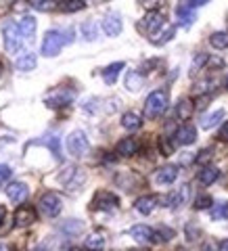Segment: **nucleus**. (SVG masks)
Instances as JSON below:
<instances>
[{
  "instance_id": "obj_1",
  "label": "nucleus",
  "mask_w": 228,
  "mask_h": 251,
  "mask_svg": "<svg viewBox=\"0 0 228 251\" xmlns=\"http://www.w3.org/2000/svg\"><path fill=\"white\" fill-rule=\"evenodd\" d=\"M72 40H74V29H67V31L52 29L46 34L44 42H42V54L44 57H57L63 46L69 44Z\"/></svg>"
},
{
  "instance_id": "obj_2",
  "label": "nucleus",
  "mask_w": 228,
  "mask_h": 251,
  "mask_svg": "<svg viewBox=\"0 0 228 251\" xmlns=\"http://www.w3.org/2000/svg\"><path fill=\"white\" fill-rule=\"evenodd\" d=\"M2 38H4V49L9 54H17L19 50H23L25 46V36L21 34L19 25L15 21H6L4 27H2Z\"/></svg>"
},
{
  "instance_id": "obj_3",
  "label": "nucleus",
  "mask_w": 228,
  "mask_h": 251,
  "mask_svg": "<svg viewBox=\"0 0 228 251\" xmlns=\"http://www.w3.org/2000/svg\"><path fill=\"white\" fill-rule=\"evenodd\" d=\"M166 109H168V92L166 90H155L147 97L145 117H149V120H157V117L163 115Z\"/></svg>"
},
{
  "instance_id": "obj_4",
  "label": "nucleus",
  "mask_w": 228,
  "mask_h": 251,
  "mask_svg": "<svg viewBox=\"0 0 228 251\" xmlns=\"http://www.w3.org/2000/svg\"><path fill=\"white\" fill-rule=\"evenodd\" d=\"M46 105L52 107V109H61V107H67L76 100V90L74 88H67V86H61V88H54L46 94Z\"/></svg>"
},
{
  "instance_id": "obj_5",
  "label": "nucleus",
  "mask_w": 228,
  "mask_h": 251,
  "mask_svg": "<svg viewBox=\"0 0 228 251\" xmlns=\"http://www.w3.org/2000/svg\"><path fill=\"white\" fill-rule=\"evenodd\" d=\"M65 145H67V151H69V155H72V157H84L86 153H88V149H90L88 138H86V134H84V132H80V130L72 132V134L67 136Z\"/></svg>"
},
{
  "instance_id": "obj_6",
  "label": "nucleus",
  "mask_w": 228,
  "mask_h": 251,
  "mask_svg": "<svg viewBox=\"0 0 228 251\" xmlns=\"http://www.w3.org/2000/svg\"><path fill=\"white\" fill-rule=\"evenodd\" d=\"M59 180H61V184L65 186V191H69V193H77V191L82 188L86 176H84V172H82L80 168H67V170L59 176Z\"/></svg>"
},
{
  "instance_id": "obj_7",
  "label": "nucleus",
  "mask_w": 228,
  "mask_h": 251,
  "mask_svg": "<svg viewBox=\"0 0 228 251\" xmlns=\"http://www.w3.org/2000/svg\"><path fill=\"white\" fill-rule=\"evenodd\" d=\"M61 197L57 193H44L40 203H38V207H40V214L46 216V218H54L61 211Z\"/></svg>"
},
{
  "instance_id": "obj_8",
  "label": "nucleus",
  "mask_w": 228,
  "mask_h": 251,
  "mask_svg": "<svg viewBox=\"0 0 228 251\" xmlns=\"http://www.w3.org/2000/svg\"><path fill=\"white\" fill-rule=\"evenodd\" d=\"M176 15H178V23L180 25H191L197 17V13H195V4L191 0H180L178 6H176Z\"/></svg>"
},
{
  "instance_id": "obj_9",
  "label": "nucleus",
  "mask_w": 228,
  "mask_h": 251,
  "mask_svg": "<svg viewBox=\"0 0 228 251\" xmlns=\"http://www.w3.org/2000/svg\"><path fill=\"white\" fill-rule=\"evenodd\" d=\"M163 23H166V19H163L159 13H155V11H149V15H147V17H145L143 21L138 23V29L151 36V34H155V31H157V29H159V27L163 25Z\"/></svg>"
},
{
  "instance_id": "obj_10",
  "label": "nucleus",
  "mask_w": 228,
  "mask_h": 251,
  "mask_svg": "<svg viewBox=\"0 0 228 251\" xmlns=\"http://www.w3.org/2000/svg\"><path fill=\"white\" fill-rule=\"evenodd\" d=\"M117 205H120V199H117L113 193L101 191V193H97V197H94V207H97V209L111 211V209H115Z\"/></svg>"
},
{
  "instance_id": "obj_11",
  "label": "nucleus",
  "mask_w": 228,
  "mask_h": 251,
  "mask_svg": "<svg viewBox=\"0 0 228 251\" xmlns=\"http://www.w3.org/2000/svg\"><path fill=\"white\" fill-rule=\"evenodd\" d=\"M188 195H191V188L184 184L182 188H180V191L170 193L168 197H163V199H166V201H163V205H166V207H172V209H178L180 205H184V203L188 201Z\"/></svg>"
},
{
  "instance_id": "obj_12",
  "label": "nucleus",
  "mask_w": 228,
  "mask_h": 251,
  "mask_svg": "<svg viewBox=\"0 0 228 251\" xmlns=\"http://www.w3.org/2000/svg\"><path fill=\"white\" fill-rule=\"evenodd\" d=\"M122 27H124V23H122V17L117 13H109L105 15V19H103V29H105V34L107 36H120L122 34Z\"/></svg>"
},
{
  "instance_id": "obj_13",
  "label": "nucleus",
  "mask_w": 228,
  "mask_h": 251,
  "mask_svg": "<svg viewBox=\"0 0 228 251\" xmlns=\"http://www.w3.org/2000/svg\"><path fill=\"white\" fill-rule=\"evenodd\" d=\"M176 178H178V168H176V166H163V168L157 170V174H155V184L168 186V184H174Z\"/></svg>"
},
{
  "instance_id": "obj_14",
  "label": "nucleus",
  "mask_w": 228,
  "mask_h": 251,
  "mask_svg": "<svg viewBox=\"0 0 228 251\" xmlns=\"http://www.w3.org/2000/svg\"><path fill=\"white\" fill-rule=\"evenodd\" d=\"M36 222V209L34 207H19L15 211V224L19 228H25V226Z\"/></svg>"
},
{
  "instance_id": "obj_15",
  "label": "nucleus",
  "mask_w": 228,
  "mask_h": 251,
  "mask_svg": "<svg viewBox=\"0 0 228 251\" xmlns=\"http://www.w3.org/2000/svg\"><path fill=\"white\" fill-rule=\"evenodd\" d=\"M6 197H9L13 203H23L27 199V186L23 182H11L6 186Z\"/></svg>"
},
{
  "instance_id": "obj_16",
  "label": "nucleus",
  "mask_w": 228,
  "mask_h": 251,
  "mask_svg": "<svg viewBox=\"0 0 228 251\" xmlns=\"http://www.w3.org/2000/svg\"><path fill=\"white\" fill-rule=\"evenodd\" d=\"M197 140V130L191 124H184L176 130V143L178 145H193Z\"/></svg>"
},
{
  "instance_id": "obj_17",
  "label": "nucleus",
  "mask_w": 228,
  "mask_h": 251,
  "mask_svg": "<svg viewBox=\"0 0 228 251\" xmlns=\"http://www.w3.org/2000/svg\"><path fill=\"white\" fill-rule=\"evenodd\" d=\"M130 234H132V239L138 241V243H151V241H157V237H155L157 232H155L153 228H149V226H145V224L134 226V228L130 230Z\"/></svg>"
},
{
  "instance_id": "obj_18",
  "label": "nucleus",
  "mask_w": 228,
  "mask_h": 251,
  "mask_svg": "<svg viewBox=\"0 0 228 251\" xmlns=\"http://www.w3.org/2000/svg\"><path fill=\"white\" fill-rule=\"evenodd\" d=\"M172 38H174V25H170V23H163V25L155 31V34L149 36V40L153 44H166L170 42Z\"/></svg>"
},
{
  "instance_id": "obj_19",
  "label": "nucleus",
  "mask_w": 228,
  "mask_h": 251,
  "mask_svg": "<svg viewBox=\"0 0 228 251\" xmlns=\"http://www.w3.org/2000/svg\"><path fill=\"white\" fill-rule=\"evenodd\" d=\"M17 25L21 29V34L25 36V40L29 42L31 38H34V34H36V19L29 17V15H23V17L17 21Z\"/></svg>"
},
{
  "instance_id": "obj_20",
  "label": "nucleus",
  "mask_w": 228,
  "mask_h": 251,
  "mask_svg": "<svg viewBox=\"0 0 228 251\" xmlns=\"http://www.w3.org/2000/svg\"><path fill=\"white\" fill-rule=\"evenodd\" d=\"M107 245V239L103 232H90L86 239V249L88 251H103Z\"/></svg>"
},
{
  "instance_id": "obj_21",
  "label": "nucleus",
  "mask_w": 228,
  "mask_h": 251,
  "mask_svg": "<svg viewBox=\"0 0 228 251\" xmlns=\"http://www.w3.org/2000/svg\"><path fill=\"white\" fill-rule=\"evenodd\" d=\"M126 88H128L130 92H138L140 88L145 86V75L140 72H130L128 75H126Z\"/></svg>"
},
{
  "instance_id": "obj_22",
  "label": "nucleus",
  "mask_w": 228,
  "mask_h": 251,
  "mask_svg": "<svg viewBox=\"0 0 228 251\" xmlns=\"http://www.w3.org/2000/svg\"><path fill=\"white\" fill-rule=\"evenodd\" d=\"M222 117H224V109H216V111L203 115L199 124H201L203 130H209V128H214V126H218L220 122H222Z\"/></svg>"
},
{
  "instance_id": "obj_23",
  "label": "nucleus",
  "mask_w": 228,
  "mask_h": 251,
  "mask_svg": "<svg viewBox=\"0 0 228 251\" xmlns=\"http://www.w3.org/2000/svg\"><path fill=\"white\" fill-rule=\"evenodd\" d=\"M220 178V170L214 168V166H205L201 172H199V182L203 186H209V184H214L216 180Z\"/></svg>"
},
{
  "instance_id": "obj_24",
  "label": "nucleus",
  "mask_w": 228,
  "mask_h": 251,
  "mask_svg": "<svg viewBox=\"0 0 228 251\" xmlns=\"http://www.w3.org/2000/svg\"><path fill=\"white\" fill-rule=\"evenodd\" d=\"M155 207H157V197H151V195H147V197H140L134 203V209L140 211V214H145V216L151 214Z\"/></svg>"
},
{
  "instance_id": "obj_25",
  "label": "nucleus",
  "mask_w": 228,
  "mask_h": 251,
  "mask_svg": "<svg viewBox=\"0 0 228 251\" xmlns=\"http://www.w3.org/2000/svg\"><path fill=\"white\" fill-rule=\"evenodd\" d=\"M34 145H46L54 153L57 159H63V155H61V143H59V138L54 136V134H49V136H44V138H38Z\"/></svg>"
},
{
  "instance_id": "obj_26",
  "label": "nucleus",
  "mask_w": 228,
  "mask_h": 251,
  "mask_svg": "<svg viewBox=\"0 0 228 251\" xmlns=\"http://www.w3.org/2000/svg\"><path fill=\"white\" fill-rule=\"evenodd\" d=\"M136 151H138V143L134 138H124L117 145V155H122V157H132Z\"/></svg>"
},
{
  "instance_id": "obj_27",
  "label": "nucleus",
  "mask_w": 228,
  "mask_h": 251,
  "mask_svg": "<svg viewBox=\"0 0 228 251\" xmlns=\"http://www.w3.org/2000/svg\"><path fill=\"white\" fill-rule=\"evenodd\" d=\"M193 111H195V105H193L191 99H182L176 105V117L178 120H188V117L193 115Z\"/></svg>"
},
{
  "instance_id": "obj_28",
  "label": "nucleus",
  "mask_w": 228,
  "mask_h": 251,
  "mask_svg": "<svg viewBox=\"0 0 228 251\" xmlns=\"http://www.w3.org/2000/svg\"><path fill=\"white\" fill-rule=\"evenodd\" d=\"M124 67H126V65H124L122 61H120V63H111V65H109L105 72H103V80H105V84H109V86L115 84L117 75H120V72H122Z\"/></svg>"
},
{
  "instance_id": "obj_29",
  "label": "nucleus",
  "mask_w": 228,
  "mask_h": 251,
  "mask_svg": "<svg viewBox=\"0 0 228 251\" xmlns=\"http://www.w3.org/2000/svg\"><path fill=\"white\" fill-rule=\"evenodd\" d=\"M15 67L19 69V72H31V69L36 67V57L31 52H25V54H21V57L15 61Z\"/></svg>"
},
{
  "instance_id": "obj_30",
  "label": "nucleus",
  "mask_w": 228,
  "mask_h": 251,
  "mask_svg": "<svg viewBox=\"0 0 228 251\" xmlns=\"http://www.w3.org/2000/svg\"><path fill=\"white\" fill-rule=\"evenodd\" d=\"M140 124H143V120H140V115L134 111H128V113L122 115V126L126 130H138Z\"/></svg>"
},
{
  "instance_id": "obj_31",
  "label": "nucleus",
  "mask_w": 228,
  "mask_h": 251,
  "mask_svg": "<svg viewBox=\"0 0 228 251\" xmlns=\"http://www.w3.org/2000/svg\"><path fill=\"white\" fill-rule=\"evenodd\" d=\"M209 44L214 46V49H218V50L226 49L228 46V31H216V34H211Z\"/></svg>"
},
{
  "instance_id": "obj_32",
  "label": "nucleus",
  "mask_w": 228,
  "mask_h": 251,
  "mask_svg": "<svg viewBox=\"0 0 228 251\" xmlns=\"http://www.w3.org/2000/svg\"><path fill=\"white\" fill-rule=\"evenodd\" d=\"M29 4L34 6L36 11H42V13H49L52 9L59 6V0H29Z\"/></svg>"
},
{
  "instance_id": "obj_33",
  "label": "nucleus",
  "mask_w": 228,
  "mask_h": 251,
  "mask_svg": "<svg viewBox=\"0 0 228 251\" xmlns=\"http://www.w3.org/2000/svg\"><path fill=\"white\" fill-rule=\"evenodd\" d=\"M211 218L214 220H228V201H220L211 207Z\"/></svg>"
},
{
  "instance_id": "obj_34",
  "label": "nucleus",
  "mask_w": 228,
  "mask_h": 251,
  "mask_svg": "<svg viewBox=\"0 0 228 251\" xmlns=\"http://www.w3.org/2000/svg\"><path fill=\"white\" fill-rule=\"evenodd\" d=\"M82 31H84V40H97V34H99V25L94 21H86L82 23Z\"/></svg>"
},
{
  "instance_id": "obj_35",
  "label": "nucleus",
  "mask_w": 228,
  "mask_h": 251,
  "mask_svg": "<svg viewBox=\"0 0 228 251\" xmlns=\"http://www.w3.org/2000/svg\"><path fill=\"white\" fill-rule=\"evenodd\" d=\"M61 6H63V11H65V13H77V11L84 9L86 2H84V0H63Z\"/></svg>"
},
{
  "instance_id": "obj_36",
  "label": "nucleus",
  "mask_w": 228,
  "mask_h": 251,
  "mask_svg": "<svg viewBox=\"0 0 228 251\" xmlns=\"http://www.w3.org/2000/svg\"><path fill=\"white\" fill-rule=\"evenodd\" d=\"M82 230V222H65L61 226V232L65 237H77V232Z\"/></svg>"
},
{
  "instance_id": "obj_37",
  "label": "nucleus",
  "mask_w": 228,
  "mask_h": 251,
  "mask_svg": "<svg viewBox=\"0 0 228 251\" xmlns=\"http://www.w3.org/2000/svg\"><path fill=\"white\" fill-rule=\"evenodd\" d=\"M207 54H197V57H195V61H193V67H191V74L195 75V74H197L199 72V69H201V65H205V63H207Z\"/></svg>"
},
{
  "instance_id": "obj_38",
  "label": "nucleus",
  "mask_w": 228,
  "mask_h": 251,
  "mask_svg": "<svg viewBox=\"0 0 228 251\" xmlns=\"http://www.w3.org/2000/svg\"><path fill=\"white\" fill-rule=\"evenodd\" d=\"M163 4V0H140V6L147 11H157Z\"/></svg>"
},
{
  "instance_id": "obj_39",
  "label": "nucleus",
  "mask_w": 228,
  "mask_h": 251,
  "mask_svg": "<svg viewBox=\"0 0 228 251\" xmlns=\"http://www.w3.org/2000/svg\"><path fill=\"white\" fill-rule=\"evenodd\" d=\"M209 205H211V197H205V195L195 201V209H207Z\"/></svg>"
},
{
  "instance_id": "obj_40",
  "label": "nucleus",
  "mask_w": 228,
  "mask_h": 251,
  "mask_svg": "<svg viewBox=\"0 0 228 251\" xmlns=\"http://www.w3.org/2000/svg\"><path fill=\"white\" fill-rule=\"evenodd\" d=\"M9 178H11V168L4 166V163H0V184H4Z\"/></svg>"
},
{
  "instance_id": "obj_41",
  "label": "nucleus",
  "mask_w": 228,
  "mask_h": 251,
  "mask_svg": "<svg viewBox=\"0 0 228 251\" xmlns=\"http://www.w3.org/2000/svg\"><path fill=\"white\" fill-rule=\"evenodd\" d=\"M157 232L161 234V241H170V239H174V230L172 228H166V226H161V228H157Z\"/></svg>"
},
{
  "instance_id": "obj_42",
  "label": "nucleus",
  "mask_w": 228,
  "mask_h": 251,
  "mask_svg": "<svg viewBox=\"0 0 228 251\" xmlns=\"http://www.w3.org/2000/svg\"><path fill=\"white\" fill-rule=\"evenodd\" d=\"M161 151H163V155H170L174 151V147H172V143H168V138H161Z\"/></svg>"
},
{
  "instance_id": "obj_43",
  "label": "nucleus",
  "mask_w": 228,
  "mask_h": 251,
  "mask_svg": "<svg viewBox=\"0 0 228 251\" xmlns=\"http://www.w3.org/2000/svg\"><path fill=\"white\" fill-rule=\"evenodd\" d=\"M207 65H211V69H222L224 61L222 59H207Z\"/></svg>"
},
{
  "instance_id": "obj_44",
  "label": "nucleus",
  "mask_w": 228,
  "mask_h": 251,
  "mask_svg": "<svg viewBox=\"0 0 228 251\" xmlns=\"http://www.w3.org/2000/svg\"><path fill=\"white\" fill-rule=\"evenodd\" d=\"M218 138H220V140H224V143H228V122L222 126V128H220V134H218Z\"/></svg>"
},
{
  "instance_id": "obj_45",
  "label": "nucleus",
  "mask_w": 228,
  "mask_h": 251,
  "mask_svg": "<svg viewBox=\"0 0 228 251\" xmlns=\"http://www.w3.org/2000/svg\"><path fill=\"white\" fill-rule=\"evenodd\" d=\"M209 157H211V151H209V149H205V151H201V153H199L197 161H199V163H205V161H209Z\"/></svg>"
},
{
  "instance_id": "obj_46",
  "label": "nucleus",
  "mask_w": 228,
  "mask_h": 251,
  "mask_svg": "<svg viewBox=\"0 0 228 251\" xmlns=\"http://www.w3.org/2000/svg\"><path fill=\"white\" fill-rule=\"evenodd\" d=\"M220 251H228V239L220 243Z\"/></svg>"
},
{
  "instance_id": "obj_47",
  "label": "nucleus",
  "mask_w": 228,
  "mask_h": 251,
  "mask_svg": "<svg viewBox=\"0 0 228 251\" xmlns=\"http://www.w3.org/2000/svg\"><path fill=\"white\" fill-rule=\"evenodd\" d=\"M191 2H193L195 6H201V4H205V2H209V0H191Z\"/></svg>"
},
{
  "instance_id": "obj_48",
  "label": "nucleus",
  "mask_w": 228,
  "mask_h": 251,
  "mask_svg": "<svg viewBox=\"0 0 228 251\" xmlns=\"http://www.w3.org/2000/svg\"><path fill=\"white\" fill-rule=\"evenodd\" d=\"M4 214H6L4 207H0V224H2V220H4Z\"/></svg>"
},
{
  "instance_id": "obj_49",
  "label": "nucleus",
  "mask_w": 228,
  "mask_h": 251,
  "mask_svg": "<svg viewBox=\"0 0 228 251\" xmlns=\"http://www.w3.org/2000/svg\"><path fill=\"white\" fill-rule=\"evenodd\" d=\"M0 251H11V247H9V245H2V243H0Z\"/></svg>"
},
{
  "instance_id": "obj_50",
  "label": "nucleus",
  "mask_w": 228,
  "mask_h": 251,
  "mask_svg": "<svg viewBox=\"0 0 228 251\" xmlns=\"http://www.w3.org/2000/svg\"><path fill=\"white\" fill-rule=\"evenodd\" d=\"M34 251H44V245H38V247H36Z\"/></svg>"
},
{
  "instance_id": "obj_51",
  "label": "nucleus",
  "mask_w": 228,
  "mask_h": 251,
  "mask_svg": "<svg viewBox=\"0 0 228 251\" xmlns=\"http://www.w3.org/2000/svg\"><path fill=\"white\" fill-rule=\"evenodd\" d=\"M65 251H82V249H77V247H69V249H65Z\"/></svg>"
},
{
  "instance_id": "obj_52",
  "label": "nucleus",
  "mask_w": 228,
  "mask_h": 251,
  "mask_svg": "<svg viewBox=\"0 0 228 251\" xmlns=\"http://www.w3.org/2000/svg\"><path fill=\"white\" fill-rule=\"evenodd\" d=\"M134 251H149V249H134Z\"/></svg>"
},
{
  "instance_id": "obj_53",
  "label": "nucleus",
  "mask_w": 228,
  "mask_h": 251,
  "mask_svg": "<svg viewBox=\"0 0 228 251\" xmlns=\"http://www.w3.org/2000/svg\"><path fill=\"white\" fill-rule=\"evenodd\" d=\"M226 90H228V80H226Z\"/></svg>"
}]
</instances>
